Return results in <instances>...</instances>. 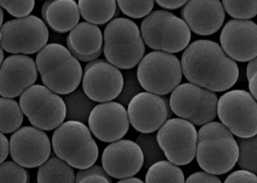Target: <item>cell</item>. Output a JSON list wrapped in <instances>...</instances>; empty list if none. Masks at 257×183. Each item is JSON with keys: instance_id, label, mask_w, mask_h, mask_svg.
<instances>
[{"instance_id": "6da1fadb", "label": "cell", "mask_w": 257, "mask_h": 183, "mask_svg": "<svg viewBox=\"0 0 257 183\" xmlns=\"http://www.w3.org/2000/svg\"><path fill=\"white\" fill-rule=\"evenodd\" d=\"M182 70L190 83L212 92L229 90L237 82L239 68L218 43L197 40L182 56Z\"/></svg>"}, {"instance_id": "7a4b0ae2", "label": "cell", "mask_w": 257, "mask_h": 183, "mask_svg": "<svg viewBox=\"0 0 257 183\" xmlns=\"http://www.w3.org/2000/svg\"><path fill=\"white\" fill-rule=\"evenodd\" d=\"M196 160L202 170L223 175L232 170L239 158V148L232 132L219 122H210L197 132Z\"/></svg>"}, {"instance_id": "3957f363", "label": "cell", "mask_w": 257, "mask_h": 183, "mask_svg": "<svg viewBox=\"0 0 257 183\" xmlns=\"http://www.w3.org/2000/svg\"><path fill=\"white\" fill-rule=\"evenodd\" d=\"M37 67L42 82L58 94L67 95L79 87L83 69L76 59L62 44H46L37 56Z\"/></svg>"}, {"instance_id": "277c9868", "label": "cell", "mask_w": 257, "mask_h": 183, "mask_svg": "<svg viewBox=\"0 0 257 183\" xmlns=\"http://www.w3.org/2000/svg\"><path fill=\"white\" fill-rule=\"evenodd\" d=\"M104 54L117 68L130 70L144 58L146 48L138 26L132 20L116 18L104 30Z\"/></svg>"}, {"instance_id": "5b68a950", "label": "cell", "mask_w": 257, "mask_h": 183, "mask_svg": "<svg viewBox=\"0 0 257 183\" xmlns=\"http://www.w3.org/2000/svg\"><path fill=\"white\" fill-rule=\"evenodd\" d=\"M53 150L60 160L78 170L94 165L99 149L89 128L78 121L68 120L53 132Z\"/></svg>"}, {"instance_id": "8992f818", "label": "cell", "mask_w": 257, "mask_h": 183, "mask_svg": "<svg viewBox=\"0 0 257 183\" xmlns=\"http://www.w3.org/2000/svg\"><path fill=\"white\" fill-rule=\"evenodd\" d=\"M141 34L150 48L166 53L183 51L191 40V31L184 20L165 10L147 16L141 23Z\"/></svg>"}, {"instance_id": "52a82bcc", "label": "cell", "mask_w": 257, "mask_h": 183, "mask_svg": "<svg viewBox=\"0 0 257 183\" xmlns=\"http://www.w3.org/2000/svg\"><path fill=\"white\" fill-rule=\"evenodd\" d=\"M137 76L140 86L148 93L168 94L181 82V62L177 56L170 53L152 52L140 62Z\"/></svg>"}, {"instance_id": "ba28073f", "label": "cell", "mask_w": 257, "mask_h": 183, "mask_svg": "<svg viewBox=\"0 0 257 183\" xmlns=\"http://www.w3.org/2000/svg\"><path fill=\"white\" fill-rule=\"evenodd\" d=\"M20 105L31 124L43 130L59 128L66 118L64 100L43 85H33L24 92Z\"/></svg>"}, {"instance_id": "9c48e42d", "label": "cell", "mask_w": 257, "mask_h": 183, "mask_svg": "<svg viewBox=\"0 0 257 183\" xmlns=\"http://www.w3.org/2000/svg\"><path fill=\"white\" fill-rule=\"evenodd\" d=\"M217 104L214 92L191 83L179 85L170 99L172 112L196 126H204L216 118Z\"/></svg>"}, {"instance_id": "30bf717a", "label": "cell", "mask_w": 257, "mask_h": 183, "mask_svg": "<svg viewBox=\"0 0 257 183\" xmlns=\"http://www.w3.org/2000/svg\"><path fill=\"white\" fill-rule=\"evenodd\" d=\"M217 115L232 134L242 139L257 134V102L249 92L233 90L218 100Z\"/></svg>"}, {"instance_id": "8fae6325", "label": "cell", "mask_w": 257, "mask_h": 183, "mask_svg": "<svg viewBox=\"0 0 257 183\" xmlns=\"http://www.w3.org/2000/svg\"><path fill=\"white\" fill-rule=\"evenodd\" d=\"M0 32V46L11 54L40 52L48 42L50 36L46 23L35 16L10 20L4 24Z\"/></svg>"}, {"instance_id": "7c38bea8", "label": "cell", "mask_w": 257, "mask_h": 183, "mask_svg": "<svg viewBox=\"0 0 257 183\" xmlns=\"http://www.w3.org/2000/svg\"><path fill=\"white\" fill-rule=\"evenodd\" d=\"M157 138L166 158L174 165H187L196 156L197 131L186 120L172 118L166 121Z\"/></svg>"}, {"instance_id": "4fadbf2b", "label": "cell", "mask_w": 257, "mask_h": 183, "mask_svg": "<svg viewBox=\"0 0 257 183\" xmlns=\"http://www.w3.org/2000/svg\"><path fill=\"white\" fill-rule=\"evenodd\" d=\"M123 84L122 72L106 60H93L85 67L83 90L92 102L104 103L117 98Z\"/></svg>"}, {"instance_id": "5bb4252c", "label": "cell", "mask_w": 257, "mask_h": 183, "mask_svg": "<svg viewBox=\"0 0 257 183\" xmlns=\"http://www.w3.org/2000/svg\"><path fill=\"white\" fill-rule=\"evenodd\" d=\"M12 158L26 168L41 166L51 154V142L46 132L32 126H23L10 138Z\"/></svg>"}, {"instance_id": "9a60e30c", "label": "cell", "mask_w": 257, "mask_h": 183, "mask_svg": "<svg viewBox=\"0 0 257 183\" xmlns=\"http://www.w3.org/2000/svg\"><path fill=\"white\" fill-rule=\"evenodd\" d=\"M127 106L130 123L142 134H153L160 130L170 116L167 99L148 92L136 95Z\"/></svg>"}, {"instance_id": "2e32d148", "label": "cell", "mask_w": 257, "mask_h": 183, "mask_svg": "<svg viewBox=\"0 0 257 183\" xmlns=\"http://www.w3.org/2000/svg\"><path fill=\"white\" fill-rule=\"evenodd\" d=\"M222 48L233 60L246 62L257 56V24L250 20H229L220 34Z\"/></svg>"}, {"instance_id": "e0dca14e", "label": "cell", "mask_w": 257, "mask_h": 183, "mask_svg": "<svg viewBox=\"0 0 257 183\" xmlns=\"http://www.w3.org/2000/svg\"><path fill=\"white\" fill-rule=\"evenodd\" d=\"M89 129L99 140L112 142L122 139L130 129L128 113L118 102L96 105L88 120Z\"/></svg>"}, {"instance_id": "ac0fdd59", "label": "cell", "mask_w": 257, "mask_h": 183, "mask_svg": "<svg viewBox=\"0 0 257 183\" xmlns=\"http://www.w3.org/2000/svg\"><path fill=\"white\" fill-rule=\"evenodd\" d=\"M38 78V69L32 58L14 54L7 58L0 67V95L14 98L33 86Z\"/></svg>"}, {"instance_id": "d6986e66", "label": "cell", "mask_w": 257, "mask_h": 183, "mask_svg": "<svg viewBox=\"0 0 257 183\" xmlns=\"http://www.w3.org/2000/svg\"><path fill=\"white\" fill-rule=\"evenodd\" d=\"M144 162L142 150L130 140L112 142L102 152V168L109 176L118 180L134 176L140 172Z\"/></svg>"}, {"instance_id": "ffe728a7", "label": "cell", "mask_w": 257, "mask_h": 183, "mask_svg": "<svg viewBox=\"0 0 257 183\" xmlns=\"http://www.w3.org/2000/svg\"><path fill=\"white\" fill-rule=\"evenodd\" d=\"M181 16L190 30L200 36L219 31L225 20L223 4L218 0H191L183 7Z\"/></svg>"}, {"instance_id": "44dd1931", "label": "cell", "mask_w": 257, "mask_h": 183, "mask_svg": "<svg viewBox=\"0 0 257 183\" xmlns=\"http://www.w3.org/2000/svg\"><path fill=\"white\" fill-rule=\"evenodd\" d=\"M103 36L97 26L89 22L78 24L68 36L66 43L73 56L82 62H93L102 52Z\"/></svg>"}, {"instance_id": "7402d4cb", "label": "cell", "mask_w": 257, "mask_h": 183, "mask_svg": "<svg viewBox=\"0 0 257 183\" xmlns=\"http://www.w3.org/2000/svg\"><path fill=\"white\" fill-rule=\"evenodd\" d=\"M42 15L45 22L58 33L72 31L80 18L79 6L74 0L46 1L42 8Z\"/></svg>"}, {"instance_id": "603a6c76", "label": "cell", "mask_w": 257, "mask_h": 183, "mask_svg": "<svg viewBox=\"0 0 257 183\" xmlns=\"http://www.w3.org/2000/svg\"><path fill=\"white\" fill-rule=\"evenodd\" d=\"M80 14L91 24L103 25L110 21L116 15L117 7L114 0L109 1H88L79 0L78 2Z\"/></svg>"}, {"instance_id": "cb8c5ba5", "label": "cell", "mask_w": 257, "mask_h": 183, "mask_svg": "<svg viewBox=\"0 0 257 183\" xmlns=\"http://www.w3.org/2000/svg\"><path fill=\"white\" fill-rule=\"evenodd\" d=\"M73 168L57 157L49 158L40 166L37 174L38 183H75Z\"/></svg>"}, {"instance_id": "d4e9b609", "label": "cell", "mask_w": 257, "mask_h": 183, "mask_svg": "<svg viewBox=\"0 0 257 183\" xmlns=\"http://www.w3.org/2000/svg\"><path fill=\"white\" fill-rule=\"evenodd\" d=\"M63 100L66 104L68 120L78 121L84 124L88 122L91 112L96 106L94 102L86 96L83 88H77L66 95Z\"/></svg>"}, {"instance_id": "484cf974", "label": "cell", "mask_w": 257, "mask_h": 183, "mask_svg": "<svg viewBox=\"0 0 257 183\" xmlns=\"http://www.w3.org/2000/svg\"><path fill=\"white\" fill-rule=\"evenodd\" d=\"M146 183H185L183 171L170 161H160L149 168Z\"/></svg>"}, {"instance_id": "4316f807", "label": "cell", "mask_w": 257, "mask_h": 183, "mask_svg": "<svg viewBox=\"0 0 257 183\" xmlns=\"http://www.w3.org/2000/svg\"><path fill=\"white\" fill-rule=\"evenodd\" d=\"M23 113L20 105L10 98H0V132L11 134L21 126Z\"/></svg>"}, {"instance_id": "83f0119b", "label": "cell", "mask_w": 257, "mask_h": 183, "mask_svg": "<svg viewBox=\"0 0 257 183\" xmlns=\"http://www.w3.org/2000/svg\"><path fill=\"white\" fill-rule=\"evenodd\" d=\"M137 144L144 154V166L146 168H150L160 161L165 160V154L159 145L155 134H140L137 138Z\"/></svg>"}, {"instance_id": "f1b7e54d", "label": "cell", "mask_w": 257, "mask_h": 183, "mask_svg": "<svg viewBox=\"0 0 257 183\" xmlns=\"http://www.w3.org/2000/svg\"><path fill=\"white\" fill-rule=\"evenodd\" d=\"M238 164L242 170L257 174V134L250 138L237 140Z\"/></svg>"}, {"instance_id": "f546056e", "label": "cell", "mask_w": 257, "mask_h": 183, "mask_svg": "<svg viewBox=\"0 0 257 183\" xmlns=\"http://www.w3.org/2000/svg\"><path fill=\"white\" fill-rule=\"evenodd\" d=\"M225 11L237 20H248L257 15V0L255 1H229L222 2Z\"/></svg>"}, {"instance_id": "4dcf8cb0", "label": "cell", "mask_w": 257, "mask_h": 183, "mask_svg": "<svg viewBox=\"0 0 257 183\" xmlns=\"http://www.w3.org/2000/svg\"><path fill=\"white\" fill-rule=\"evenodd\" d=\"M27 170L17 162L7 161L0 164V183H28Z\"/></svg>"}, {"instance_id": "1f68e13d", "label": "cell", "mask_w": 257, "mask_h": 183, "mask_svg": "<svg viewBox=\"0 0 257 183\" xmlns=\"http://www.w3.org/2000/svg\"><path fill=\"white\" fill-rule=\"evenodd\" d=\"M118 6L127 16L133 18H141L151 14L155 2L153 0L146 1H118Z\"/></svg>"}, {"instance_id": "d6a6232c", "label": "cell", "mask_w": 257, "mask_h": 183, "mask_svg": "<svg viewBox=\"0 0 257 183\" xmlns=\"http://www.w3.org/2000/svg\"><path fill=\"white\" fill-rule=\"evenodd\" d=\"M123 79L124 84L122 92L116 99H117L118 103L121 104L125 106H128L130 102L136 95L141 93L142 87L140 86L136 72L134 70L125 72Z\"/></svg>"}, {"instance_id": "836d02e7", "label": "cell", "mask_w": 257, "mask_h": 183, "mask_svg": "<svg viewBox=\"0 0 257 183\" xmlns=\"http://www.w3.org/2000/svg\"><path fill=\"white\" fill-rule=\"evenodd\" d=\"M75 183H112V180L102 167L96 165L79 170Z\"/></svg>"}, {"instance_id": "e575fe53", "label": "cell", "mask_w": 257, "mask_h": 183, "mask_svg": "<svg viewBox=\"0 0 257 183\" xmlns=\"http://www.w3.org/2000/svg\"><path fill=\"white\" fill-rule=\"evenodd\" d=\"M33 0L29 1H0V6L5 8L10 15L17 18H25L34 8Z\"/></svg>"}, {"instance_id": "d590c367", "label": "cell", "mask_w": 257, "mask_h": 183, "mask_svg": "<svg viewBox=\"0 0 257 183\" xmlns=\"http://www.w3.org/2000/svg\"><path fill=\"white\" fill-rule=\"evenodd\" d=\"M224 183H257V176L246 170H237L229 174Z\"/></svg>"}, {"instance_id": "8d00e7d4", "label": "cell", "mask_w": 257, "mask_h": 183, "mask_svg": "<svg viewBox=\"0 0 257 183\" xmlns=\"http://www.w3.org/2000/svg\"><path fill=\"white\" fill-rule=\"evenodd\" d=\"M185 183H222L217 176L205 172H198L190 175Z\"/></svg>"}, {"instance_id": "74e56055", "label": "cell", "mask_w": 257, "mask_h": 183, "mask_svg": "<svg viewBox=\"0 0 257 183\" xmlns=\"http://www.w3.org/2000/svg\"><path fill=\"white\" fill-rule=\"evenodd\" d=\"M188 1L186 0H160L157 1V4L160 6L167 10H177V8L183 7Z\"/></svg>"}, {"instance_id": "f35d334b", "label": "cell", "mask_w": 257, "mask_h": 183, "mask_svg": "<svg viewBox=\"0 0 257 183\" xmlns=\"http://www.w3.org/2000/svg\"><path fill=\"white\" fill-rule=\"evenodd\" d=\"M10 152V144L8 139L3 132H0V164L5 161Z\"/></svg>"}, {"instance_id": "ab89813d", "label": "cell", "mask_w": 257, "mask_h": 183, "mask_svg": "<svg viewBox=\"0 0 257 183\" xmlns=\"http://www.w3.org/2000/svg\"><path fill=\"white\" fill-rule=\"evenodd\" d=\"M249 89L251 95L257 100V70L249 80Z\"/></svg>"}, {"instance_id": "60d3db41", "label": "cell", "mask_w": 257, "mask_h": 183, "mask_svg": "<svg viewBox=\"0 0 257 183\" xmlns=\"http://www.w3.org/2000/svg\"><path fill=\"white\" fill-rule=\"evenodd\" d=\"M257 70V56L254 58L252 60H249V64L246 68V78L248 80L251 78L254 73Z\"/></svg>"}, {"instance_id": "b9f144b4", "label": "cell", "mask_w": 257, "mask_h": 183, "mask_svg": "<svg viewBox=\"0 0 257 183\" xmlns=\"http://www.w3.org/2000/svg\"><path fill=\"white\" fill-rule=\"evenodd\" d=\"M117 183H144L142 180L137 178H128L120 180Z\"/></svg>"}, {"instance_id": "7bdbcfd3", "label": "cell", "mask_w": 257, "mask_h": 183, "mask_svg": "<svg viewBox=\"0 0 257 183\" xmlns=\"http://www.w3.org/2000/svg\"><path fill=\"white\" fill-rule=\"evenodd\" d=\"M4 51H3V48L1 46H0V67L2 66L3 62H4Z\"/></svg>"}, {"instance_id": "ee69618b", "label": "cell", "mask_w": 257, "mask_h": 183, "mask_svg": "<svg viewBox=\"0 0 257 183\" xmlns=\"http://www.w3.org/2000/svg\"><path fill=\"white\" fill-rule=\"evenodd\" d=\"M4 11L0 6V28H2L3 22H4Z\"/></svg>"}, {"instance_id": "f6af8a7d", "label": "cell", "mask_w": 257, "mask_h": 183, "mask_svg": "<svg viewBox=\"0 0 257 183\" xmlns=\"http://www.w3.org/2000/svg\"><path fill=\"white\" fill-rule=\"evenodd\" d=\"M1 40H2V34L0 32V42H1Z\"/></svg>"}]
</instances>
